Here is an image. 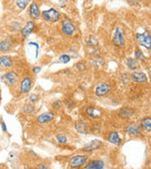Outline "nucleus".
<instances>
[{
  "instance_id": "obj_32",
  "label": "nucleus",
  "mask_w": 151,
  "mask_h": 169,
  "mask_svg": "<svg viewBox=\"0 0 151 169\" xmlns=\"http://www.w3.org/2000/svg\"><path fill=\"white\" fill-rule=\"evenodd\" d=\"M29 101H30V104H35V103H37L38 101H39V95H37V94H30V96L29 97Z\"/></svg>"
},
{
  "instance_id": "obj_8",
  "label": "nucleus",
  "mask_w": 151,
  "mask_h": 169,
  "mask_svg": "<svg viewBox=\"0 0 151 169\" xmlns=\"http://www.w3.org/2000/svg\"><path fill=\"white\" fill-rule=\"evenodd\" d=\"M33 85V80L30 77H25L21 80L19 85V92L20 94H27L30 91Z\"/></svg>"
},
{
  "instance_id": "obj_1",
  "label": "nucleus",
  "mask_w": 151,
  "mask_h": 169,
  "mask_svg": "<svg viewBox=\"0 0 151 169\" xmlns=\"http://www.w3.org/2000/svg\"><path fill=\"white\" fill-rule=\"evenodd\" d=\"M1 80L10 87H14L17 86L18 82H19V75L16 71L13 70H10L8 72H6L5 74L2 75Z\"/></svg>"
},
{
  "instance_id": "obj_35",
  "label": "nucleus",
  "mask_w": 151,
  "mask_h": 169,
  "mask_svg": "<svg viewBox=\"0 0 151 169\" xmlns=\"http://www.w3.org/2000/svg\"><path fill=\"white\" fill-rule=\"evenodd\" d=\"M29 44H30V45H33V46H35V48H36L35 57H38V55H39V49H40V46H39V44H38V43H36V42H33V41H30Z\"/></svg>"
},
{
  "instance_id": "obj_28",
  "label": "nucleus",
  "mask_w": 151,
  "mask_h": 169,
  "mask_svg": "<svg viewBox=\"0 0 151 169\" xmlns=\"http://www.w3.org/2000/svg\"><path fill=\"white\" fill-rule=\"evenodd\" d=\"M126 1L133 8H139L142 3V0H126Z\"/></svg>"
},
{
  "instance_id": "obj_21",
  "label": "nucleus",
  "mask_w": 151,
  "mask_h": 169,
  "mask_svg": "<svg viewBox=\"0 0 151 169\" xmlns=\"http://www.w3.org/2000/svg\"><path fill=\"white\" fill-rule=\"evenodd\" d=\"M75 129L78 133H81V134H87L89 133V127L86 125V123L82 122V121H77L75 124Z\"/></svg>"
},
{
  "instance_id": "obj_6",
  "label": "nucleus",
  "mask_w": 151,
  "mask_h": 169,
  "mask_svg": "<svg viewBox=\"0 0 151 169\" xmlns=\"http://www.w3.org/2000/svg\"><path fill=\"white\" fill-rule=\"evenodd\" d=\"M87 162H88V156H86V155H76L70 159L69 165L72 168H80V167H83Z\"/></svg>"
},
{
  "instance_id": "obj_36",
  "label": "nucleus",
  "mask_w": 151,
  "mask_h": 169,
  "mask_svg": "<svg viewBox=\"0 0 151 169\" xmlns=\"http://www.w3.org/2000/svg\"><path fill=\"white\" fill-rule=\"evenodd\" d=\"M41 70H42V68L40 66H36V67L32 68V71H33V74H39V72L41 71Z\"/></svg>"
},
{
  "instance_id": "obj_27",
  "label": "nucleus",
  "mask_w": 151,
  "mask_h": 169,
  "mask_svg": "<svg viewBox=\"0 0 151 169\" xmlns=\"http://www.w3.org/2000/svg\"><path fill=\"white\" fill-rule=\"evenodd\" d=\"M35 110L34 106L31 104H25L24 108H23V112L24 113H26V114H31L33 113Z\"/></svg>"
},
{
  "instance_id": "obj_5",
  "label": "nucleus",
  "mask_w": 151,
  "mask_h": 169,
  "mask_svg": "<svg viewBox=\"0 0 151 169\" xmlns=\"http://www.w3.org/2000/svg\"><path fill=\"white\" fill-rule=\"evenodd\" d=\"M61 30L63 35H65L67 37H72L75 35L76 32H77V27H76V26L72 23L71 20L66 18L62 22Z\"/></svg>"
},
{
  "instance_id": "obj_11",
  "label": "nucleus",
  "mask_w": 151,
  "mask_h": 169,
  "mask_svg": "<svg viewBox=\"0 0 151 169\" xmlns=\"http://www.w3.org/2000/svg\"><path fill=\"white\" fill-rule=\"evenodd\" d=\"M14 65V60L9 56L0 57V70H8L12 68Z\"/></svg>"
},
{
  "instance_id": "obj_19",
  "label": "nucleus",
  "mask_w": 151,
  "mask_h": 169,
  "mask_svg": "<svg viewBox=\"0 0 151 169\" xmlns=\"http://www.w3.org/2000/svg\"><path fill=\"white\" fill-rule=\"evenodd\" d=\"M12 50V42L10 40H0V53H9Z\"/></svg>"
},
{
  "instance_id": "obj_2",
  "label": "nucleus",
  "mask_w": 151,
  "mask_h": 169,
  "mask_svg": "<svg viewBox=\"0 0 151 169\" xmlns=\"http://www.w3.org/2000/svg\"><path fill=\"white\" fill-rule=\"evenodd\" d=\"M112 42L116 47H124L125 42H126V38H125V32L124 29L120 27L114 28L112 32Z\"/></svg>"
},
{
  "instance_id": "obj_13",
  "label": "nucleus",
  "mask_w": 151,
  "mask_h": 169,
  "mask_svg": "<svg viewBox=\"0 0 151 169\" xmlns=\"http://www.w3.org/2000/svg\"><path fill=\"white\" fill-rule=\"evenodd\" d=\"M131 79L137 84H144L147 82V76L143 71H133L131 74Z\"/></svg>"
},
{
  "instance_id": "obj_10",
  "label": "nucleus",
  "mask_w": 151,
  "mask_h": 169,
  "mask_svg": "<svg viewBox=\"0 0 151 169\" xmlns=\"http://www.w3.org/2000/svg\"><path fill=\"white\" fill-rule=\"evenodd\" d=\"M29 16L30 18L33 21V20H37L40 18L41 16V11H40V8L37 2L33 1L30 3V5L29 6Z\"/></svg>"
},
{
  "instance_id": "obj_33",
  "label": "nucleus",
  "mask_w": 151,
  "mask_h": 169,
  "mask_svg": "<svg viewBox=\"0 0 151 169\" xmlns=\"http://www.w3.org/2000/svg\"><path fill=\"white\" fill-rule=\"evenodd\" d=\"M0 128H1V130H2L3 133H7V132H8L7 125H6L5 121L3 120V118H1V120H0Z\"/></svg>"
},
{
  "instance_id": "obj_37",
  "label": "nucleus",
  "mask_w": 151,
  "mask_h": 169,
  "mask_svg": "<svg viewBox=\"0 0 151 169\" xmlns=\"http://www.w3.org/2000/svg\"><path fill=\"white\" fill-rule=\"evenodd\" d=\"M37 168H38V169H47L48 166H46V165L41 163V164H37Z\"/></svg>"
},
{
  "instance_id": "obj_15",
  "label": "nucleus",
  "mask_w": 151,
  "mask_h": 169,
  "mask_svg": "<svg viewBox=\"0 0 151 169\" xmlns=\"http://www.w3.org/2000/svg\"><path fill=\"white\" fill-rule=\"evenodd\" d=\"M85 114L89 117L96 119V118L100 117V116H101V111H100L99 109H97L96 107H94V106H88L85 109Z\"/></svg>"
},
{
  "instance_id": "obj_29",
  "label": "nucleus",
  "mask_w": 151,
  "mask_h": 169,
  "mask_svg": "<svg viewBox=\"0 0 151 169\" xmlns=\"http://www.w3.org/2000/svg\"><path fill=\"white\" fill-rule=\"evenodd\" d=\"M76 69H77L78 70L80 71H85L87 70V65L83 62H78V63H76L75 65Z\"/></svg>"
},
{
  "instance_id": "obj_34",
  "label": "nucleus",
  "mask_w": 151,
  "mask_h": 169,
  "mask_svg": "<svg viewBox=\"0 0 151 169\" xmlns=\"http://www.w3.org/2000/svg\"><path fill=\"white\" fill-rule=\"evenodd\" d=\"M100 64H101V65L103 64V60L102 59H95V60L93 61V65H94V67L95 69H98L100 67Z\"/></svg>"
},
{
  "instance_id": "obj_7",
  "label": "nucleus",
  "mask_w": 151,
  "mask_h": 169,
  "mask_svg": "<svg viewBox=\"0 0 151 169\" xmlns=\"http://www.w3.org/2000/svg\"><path fill=\"white\" fill-rule=\"evenodd\" d=\"M112 90V86L108 83H100L94 88V93L97 97H104Z\"/></svg>"
},
{
  "instance_id": "obj_30",
  "label": "nucleus",
  "mask_w": 151,
  "mask_h": 169,
  "mask_svg": "<svg viewBox=\"0 0 151 169\" xmlns=\"http://www.w3.org/2000/svg\"><path fill=\"white\" fill-rule=\"evenodd\" d=\"M60 61L62 62V63H63V64H67L68 62H70V60H71V57L69 56V55H66V54H63V55H62L61 57H60Z\"/></svg>"
},
{
  "instance_id": "obj_9",
  "label": "nucleus",
  "mask_w": 151,
  "mask_h": 169,
  "mask_svg": "<svg viewBox=\"0 0 151 169\" xmlns=\"http://www.w3.org/2000/svg\"><path fill=\"white\" fill-rule=\"evenodd\" d=\"M36 27V23L33 21H28L26 23L21 30H20V35L23 39H28L30 37V35L33 32V30Z\"/></svg>"
},
{
  "instance_id": "obj_18",
  "label": "nucleus",
  "mask_w": 151,
  "mask_h": 169,
  "mask_svg": "<svg viewBox=\"0 0 151 169\" xmlns=\"http://www.w3.org/2000/svg\"><path fill=\"white\" fill-rule=\"evenodd\" d=\"M101 145H102V142L100 140H93L89 144L85 145L83 147V150L84 151H94L101 147Z\"/></svg>"
},
{
  "instance_id": "obj_38",
  "label": "nucleus",
  "mask_w": 151,
  "mask_h": 169,
  "mask_svg": "<svg viewBox=\"0 0 151 169\" xmlns=\"http://www.w3.org/2000/svg\"><path fill=\"white\" fill-rule=\"evenodd\" d=\"M65 104H66V106H68V104H70V105H69L70 107H71V106L73 105V102H72V101H71L70 99L66 100V101H65Z\"/></svg>"
},
{
  "instance_id": "obj_12",
  "label": "nucleus",
  "mask_w": 151,
  "mask_h": 169,
  "mask_svg": "<svg viewBox=\"0 0 151 169\" xmlns=\"http://www.w3.org/2000/svg\"><path fill=\"white\" fill-rule=\"evenodd\" d=\"M54 118H55V114L53 112H46L43 113L37 117V122L40 124H46L51 122L52 120H54Z\"/></svg>"
},
{
  "instance_id": "obj_22",
  "label": "nucleus",
  "mask_w": 151,
  "mask_h": 169,
  "mask_svg": "<svg viewBox=\"0 0 151 169\" xmlns=\"http://www.w3.org/2000/svg\"><path fill=\"white\" fill-rule=\"evenodd\" d=\"M30 2H31V0H15L14 1L16 8L20 11L26 10L29 7V5L30 4Z\"/></svg>"
},
{
  "instance_id": "obj_24",
  "label": "nucleus",
  "mask_w": 151,
  "mask_h": 169,
  "mask_svg": "<svg viewBox=\"0 0 151 169\" xmlns=\"http://www.w3.org/2000/svg\"><path fill=\"white\" fill-rule=\"evenodd\" d=\"M127 66L130 70H134L137 69L138 67V63H137V60L134 59V58H129L127 59Z\"/></svg>"
},
{
  "instance_id": "obj_23",
  "label": "nucleus",
  "mask_w": 151,
  "mask_h": 169,
  "mask_svg": "<svg viewBox=\"0 0 151 169\" xmlns=\"http://www.w3.org/2000/svg\"><path fill=\"white\" fill-rule=\"evenodd\" d=\"M141 128L147 133L151 131V118L149 116L144 117L141 120Z\"/></svg>"
},
{
  "instance_id": "obj_31",
  "label": "nucleus",
  "mask_w": 151,
  "mask_h": 169,
  "mask_svg": "<svg viewBox=\"0 0 151 169\" xmlns=\"http://www.w3.org/2000/svg\"><path fill=\"white\" fill-rule=\"evenodd\" d=\"M56 139H57V141H58V143H60V144H66L67 143V137L65 136V135H62V134H58L57 136H56Z\"/></svg>"
},
{
  "instance_id": "obj_20",
  "label": "nucleus",
  "mask_w": 151,
  "mask_h": 169,
  "mask_svg": "<svg viewBox=\"0 0 151 169\" xmlns=\"http://www.w3.org/2000/svg\"><path fill=\"white\" fill-rule=\"evenodd\" d=\"M134 114H135V110L130 107H124V108L120 109V111H119V116L125 119L130 118Z\"/></svg>"
},
{
  "instance_id": "obj_4",
  "label": "nucleus",
  "mask_w": 151,
  "mask_h": 169,
  "mask_svg": "<svg viewBox=\"0 0 151 169\" xmlns=\"http://www.w3.org/2000/svg\"><path fill=\"white\" fill-rule=\"evenodd\" d=\"M41 16L44 21L51 22V23H57L61 20V13L56 9L51 8L47 11H43L41 13Z\"/></svg>"
},
{
  "instance_id": "obj_17",
  "label": "nucleus",
  "mask_w": 151,
  "mask_h": 169,
  "mask_svg": "<svg viewBox=\"0 0 151 169\" xmlns=\"http://www.w3.org/2000/svg\"><path fill=\"white\" fill-rule=\"evenodd\" d=\"M107 139H108V141H109L111 144L114 145V146H117V147L120 146V145L122 144V138L120 137L119 133H116V132H112V133H110Z\"/></svg>"
},
{
  "instance_id": "obj_16",
  "label": "nucleus",
  "mask_w": 151,
  "mask_h": 169,
  "mask_svg": "<svg viewBox=\"0 0 151 169\" xmlns=\"http://www.w3.org/2000/svg\"><path fill=\"white\" fill-rule=\"evenodd\" d=\"M126 133L130 136H136L141 134V127L138 126L137 124H130L126 127Z\"/></svg>"
},
{
  "instance_id": "obj_39",
  "label": "nucleus",
  "mask_w": 151,
  "mask_h": 169,
  "mask_svg": "<svg viewBox=\"0 0 151 169\" xmlns=\"http://www.w3.org/2000/svg\"><path fill=\"white\" fill-rule=\"evenodd\" d=\"M0 100H1V88H0Z\"/></svg>"
},
{
  "instance_id": "obj_14",
  "label": "nucleus",
  "mask_w": 151,
  "mask_h": 169,
  "mask_svg": "<svg viewBox=\"0 0 151 169\" xmlns=\"http://www.w3.org/2000/svg\"><path fill=\"white\" fill-rule=\"evenodd\" d=\"M105 167V163L102 160H92L84 165L86 169H102Z\"/></svg>"
},
{
  "instance_id": "obj_25",
  "label": "nucleus",
  "mask_w": 151,
  "mask_h": 169,
  "mask_svg": "<svg viewBox=\"0 0 151 169\" xmlns=\"http://www.w3.org/2000/svg\"><path fill=\"white\" fill-rule=\"evenodd\" d=\"M85 42L88 46H97L98 45V40L94 37H88L85 40Z\"/></svg>"
},
{
  "instance_id": "obj_26",
  "label": "nucleus",
  "mask_w": 151,
  "mask_h": 169,
  "mask_svg": "<svg viewBox=\"0 0 151 169\" xmlns=\"http://www.w3.org/2000/svg\"><path fill=\"white\" fill-rule=\"evenodd\" d=\"M134 57H135V59H136V60H140V61L145 60V57H144V53L139 49V48H137V49L135 50V52H134Z\"/></svg>"
},
{
  "instance_id": "obj_3",
  "label": "nucleus",
  "mask_w": 151,
  "mask_h": 169,
  "mask_svg": "<svg viewBox=\"0 0 151 169\" xmlns=\"http://www.w3.org/2000/svg\"><path fill=\"white\" fill-rule=\"evenodd\" d=\"M135 39L137 43L140 46H144L146 50H150L151 40H150V34L148 30H144L143 33H136Z\"/></svg>"
}]
</instances>
